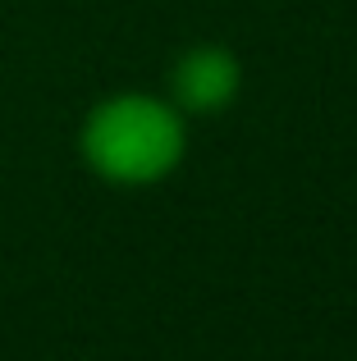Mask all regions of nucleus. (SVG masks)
I'll use <instances>...</instances> for the list:
<instances>
[{"mask_svg": "<svg viewBox=\"0 0 357 361\" xmlns=\"http://www.w3.org/2000/svg\"><path fill=\"white\" fill-rule=\"evenodd\" d=\"M78 156L110 188H156L188 156V115L156 92H110L78 123Z\"/></svg>", "mask_w": 357, "mask_h": 361, "instance_id": "1", "label": "nucleus"}, {"mask_svg": "<svg viewBox=\"0 0 357 361\" xmlns=\"http://www.w3.org/2000/svg\"><path fill=\"white\" fill-rule=\"evenodd\" d=\"M243 92V64L229 46L197 42L170 64V101L183 115H224Z\"/></svg>", "mask_w": 357, "mask_h": 361, "instance_id": "2", "label": "nucleus"}]
</instances>
